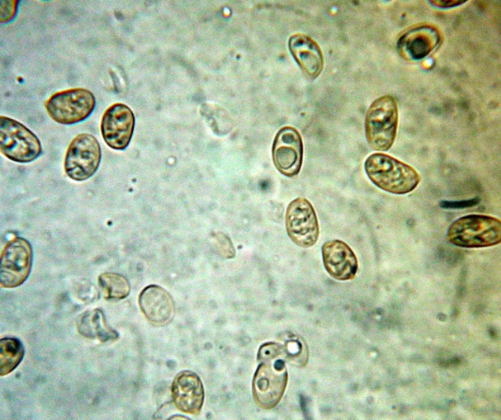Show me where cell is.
Wrapping results in <instances>:
<instances>
[{"mask_svg":"<svg viewBox=\"0 0 501 420\" xmlns=\"http://www.w3.org/2000/svg\"><path fill=\"white\" fill-rule=\"evenodd\" d=\"M369 180L380 189L396 195L413 191L421 181V176L410 165L384 153L370 155L364 164Z\"/></svg>","mask_w":501,"mask_h":420,"instance_id":"6da1fadb","label":"cell"},{"mask_svg":"<svg viewBox=\"0 0 501 420\" xmlns=\"http://www.w3.org/2000/svg\"><path fill=\"white\" fill-rule=\"evenodd\" d=\"M446 238L452 244L463 248L493 246L501 242V221L488 215H466L450 225Z\"/></svg>","mask_w":501,"mask_h":420,"instance_id":"7a4b0ae2","label":"cell"},{"mask_svg":"<svg viewBox=\"0 0 501 420\" xmlns=\"http://www.w3.org/2000/svg\"><path fill=\"white\" fill-rule=\"evenodd\" d=\"M398 122L397 106L391 95L375 99L365 118L367 141L374 150L386 151L393 146Z\"/></svg>","mask_w":501,"mask_h":420,"instance_id":"3957f363","label":"cell"},{"mask_svg":"<svg viewBox=\"0 0 501 420\" xmlns=\"http://www.w3.org/2000/svg\"><path fill=\"white\" fill-rule=\"evenodd\" d=\"M95 104L94 94L82 88L57 92L44 103L50 117L62 125H72L85 120L93 111Z\"/></svg>","mask_w":501,"mask_h":420,"instance_id":"277c9868","label":"cell"},{"mask_svg":"<svg viewBox=\"0 0 501 420\" xmlns=\"http://www.w3.org/2000/svg\"><path fill=\"white\" fill-rule=\"evenodd\" d=\"M1 152L13 161L26 163L36 160L42 153L36 135L13 118L0 117Z\"/></svg>","mask_w":501,"mask_h":420,"instance_id":"5b68a950","label":"cell"},{"mask_svg":"<svg viewBox=\"0 0 501 420\" xmlns=\"http://www.w3.org/2000/svg\"><path fill=\"white\" fill-rule=\"evenodd\" d=\"M253 379L252 392L260 407H274L282 398L288 381L285 363L279 358L260 360Z\"/></svg>","mask_w":501,"mask_h":420,"instance_id":"8992f818","label":"cell"},{"mask_svg":"<svg viewBox=\"0 0 501 420\" xmlns=\"http://www.w3.org/2000/svg\"><path fill=\"white\" fill-rule=\"evenodd\" d=\"M101 158V150L97 138L89 133H80L67 147L64 162L65 173L74 181H85L98 169Z\"/></svg>","mask_w":501,"mask_h":420,"instance_id":"52a82bcc","label":"cell"},{"mask_svg":"<svg viewBox=\"0 0 501 420\" xmlns=\"http://www.w3.org/2000/svg\"><path fill=\"white\" fill-rule=\"evenodd\" d=\"M32 261V247L26 239L15 237L7 242L1 253V286L14 288L21 286L30 274Z\"/></svg>","mask_w":501,"mask_h":420,"instance_id":"ba28073f","label":"cell"},{"mask_svg":"<svg viewBox=\"0 0 501 420\" xmlns=\"http://www.w3.org/2000/svg\"><path fill=\"white\" fill-rule=\"evenodd\" d=\"M285 224L288 237L300 247L309 248L318 239L317 216L312 204L306 198L297 197L288 204Z\"/></svg>","mask_w":501,"mask_h":420,"instance_id":"9c48e42d","label":"cell"},{"mask_svg":"<svg viewBox=\"0 0 501 420\" xmlns=\"http://www.w3.org/2000/svg\"><path fill=\"white\" fill-rule=\"evenodd\" d=\"M303 143L299 132L294 127L281 128L272 145V160L276 169L287 177H293L301 169Z\"/></svg>","mask_w":501,"mask_h":420,"instance_id":"30bf717a","label":"cell"},{"mask_svg":"<svg viewBox=\"0 0 501 420\" xmlns=\"http://www.w3.org/2000/svg\"><path fill=\"white\" fill-rule=\"evenodd\" d=\"M134 113L127 105L115 103L104 113L101 132L105 143L115 150H124L129 145L134 129Z\"/></svg>","mask_w":501,"mask_h":420,"instance_id":"8fae6325","label":"cell"},{"mask_svg":"<svg viewBox=\"0 0 501 420\" xmlns=\"http://www.w3.org/2000/svg\"><path fill=\"white\" fill-rule=\"evenodd\" d=\"M171 397L176 408L190 414H198L203 405L204 391L199 377L194 372L184 370L175 377L171 388Z\"/></svg>","mask_w":501,"mask_h":420,"instance_id":"7c38bea8","label":"cell"},{"mask_svg":"<svg viewBox=\"0 0 501 420\" xmlns=\"http://www.w3.org/2000/svg\"><path fill=\"white\" fill-rule=\"evenodd\" d=\"M324 267L334 279L346 281L355 277L358 268V259L351 248L343 241L330 240L322 246Z\"/></svg>","mask_w":501,"mask_h":420,"instance_id":"4fadbf2b","label":"cell"},{"mask_svg":"<svg viewBox=\"0 0 501 420\" xmlns=\"http://www.w3.org/2000/svg\"><path fill=\"white\" fill-rule=\"evenodd\" d=\"M139 304L145 317L152 323L162 326L171 321L175 306L168 291L158 285H149L139 294Z\"/></svg>","mask_w":501,"mask_h":420,"instance_id":"5bb4252c","label":"cell"},{"mask_svg":"<svg viewBox=\"0 0 501 420\" xmlns=\"http://www.w3.org/2000/svg\"><path fill=\"white\" fill-rule=\"evenodd\" d=\"M289 50L303 74L309 79L319 76L323 68V56L318 43L304 34L292 35Z\"/></svg>","mask_w":501,"mask_h":420,"instance_id":"9a60e30c","label":"cell"},{"mask_svg":"<svg viewBox=\"0 0 501 420\" xmlns=\"http://www.w3.org/2000/svg\"><path fill=\"white\" fill-rule=\"evenodd\" d=\"M440 34L431 25H421L404 33L397 41V48L403 55L412 59H421L439 44Z\"/></svg>","mask_w":501,"mask_h":420,"instance_id":"2e32d148","label":"cell"},{"mask_svg":"<svg viewBox=\"0 0 501 420\" xmlns=\"http://www.w3.org/2000/svg\"><path fill=\"white\" fill-rule=\"evenodd\" d=\"M77 330L82 336L101 342H114L119 337L118 332L108 325L100 309L83 313L77 322Z\"/></svg>","mask_w":501,"mask_h":420,"instance_id":"e0dca14e","label":"cell"},{"mask_svg":"<svg viewBox=\"0 0 501 420\" xmlns=\"http://www.w3.org/2000/svg\"><path fill=\"white\" fill-rule=\"evenodd\" d=\"M24 347L20 339L6 337L0 340V374L6 376L12 372L21 363L24 356Z\"/></svg>","mask_w":501,"mask_h":420,"instance_id":"ac0fdd59","label":"cell"},{"mask_svg":"<svg viewBox=\"0 0 501 420\" xmlns=\"http://www.w3.org/2000/svg\"><path fill=\"white\" fill-rule=\"evenodd\" d=\"M98 284L106 300H119L127 298L131 286L127 279L118 273L104 272L98 276Z\"/></svg>","mask_w":501,"mask_h":420,"instance_id":"d6986e66","label":"cell"},{"mask_svg":"<svg viewBox=\"0 0 501 420\" xmlns=\"http://www.w3.org/2000/svg\"><path fill=\"white\" fill-rule=\"evenodd\" d=\"M216 247L218 253L225 258H232L235 256V250L230 238L222 232L217 233Z\"/></svg>","mask_w":501,"mask_h":420,"instance_id":"ffe728a7","label":"cell"},{"mask_svg":"<svg viewBox=\"0 0 501 420\" xmlns=\"http://www.w3.org/2000/svg\"><path fill=\"white\" fill-rule=\"evenodd\" d=\"M17 1H1V22L6 23L15 17Z\"/></svg>","mask_w":501,"mask_h":420,"instance_id":"44dd1931","label":"cell"},{"mask_svg":"<svg viewBox=\"0 0 501 420\" xmlns=\"http://www.w3.org/2000/svg\"><path fill=\"white\" fill-rule=\"evenodd\" d=\"M479 202V197H474L460 201H442L439 202V206L443 209H458L475 206Z\"/></svg>","mask_w":501,"mask_h":420,"instance_id":"7402d4cb","label":"cell"},{"mask_svg":"<svg viewBox=\"0 0 501 420\" xmlns=\"http://www.w3.org/2000/svg\"><path fill=\"white\" fill-rule=\"evenodd\" d=\"M466 1H430L432 4L439 8H451L465 3Z\"/></svg>","mask_w":501,"mask_h":420,"instance_id":"603a6c76","label":"cell"}]
</instances>
